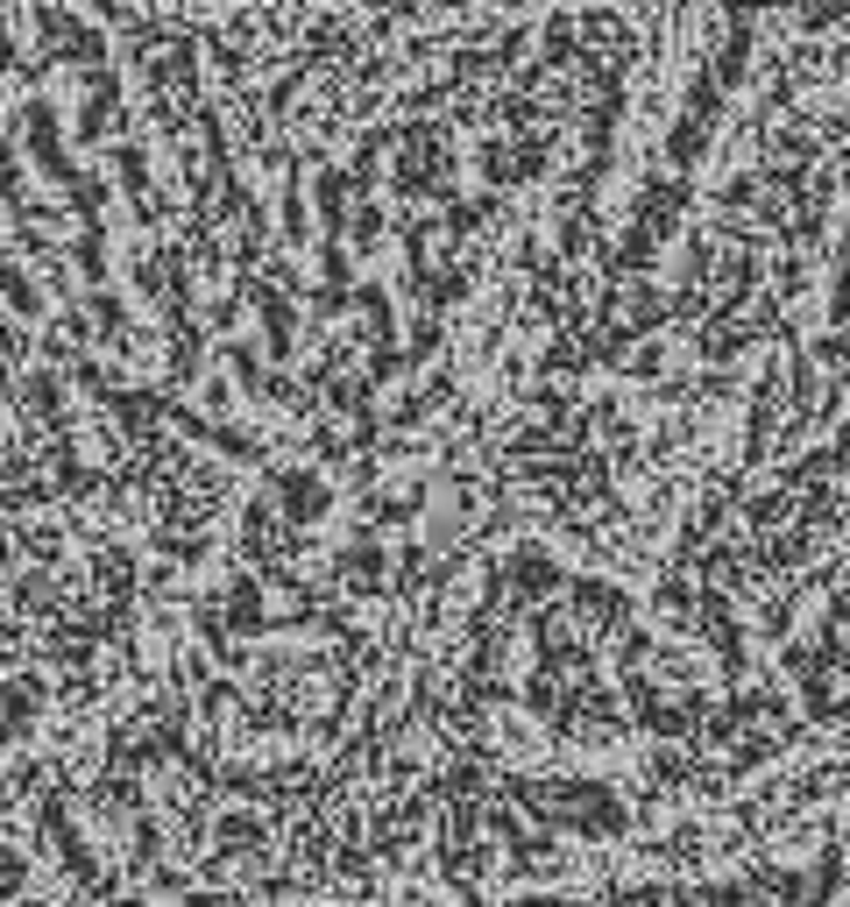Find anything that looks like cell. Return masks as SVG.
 Listing matches in <instances>:
<instances>
[{
    "label": "cell",
    "mask_w": 850,
    "mask_h": 907,
    "mask_svg": "<svg viewBox=\"0 0 850 907\" xmlns=\"http://www.w3.org/2000/svg\"><path fill=\"white\" fill-rule=\"evenodd\" d=\"M36 702H43V695L28 688L8 660H0V787H8V772L28 758V737H36Z\"/></svg>",
    "instance_id": "1"
}]
</instances>
